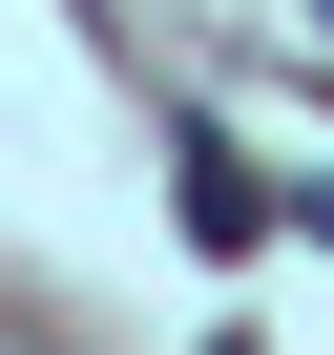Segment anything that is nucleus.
Returning a JSON list of instances; mask_svg holds the SVG:
<instances>
[{
    "instance_id": "1",
    "label": "nucleus",
    "mask_w": 334,
    "mask_h": 355,
    "mask_svg": "<svg viewBox=\"0 0 334 355\" xmlns=\"http://www.w3.org/2000/svg\"><path fill=\"white\" fill-rule=\"evenodd\" d=\"M313 21H334V0H313Z\"/></svg>"
}]
</instances>
